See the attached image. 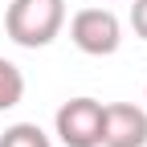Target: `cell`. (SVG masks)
Wrapping results in <instances>:
<instances>
[{"mask_svg":"<svg viewBox=\"0 0 147 147\" xmlns=\"http://www.w3.org/2000/svg\"><path fill=\"white\" fill-rule=\"evenodd\" d=\"M65 25V0H12L4 12V33L21 49H45Z\"/></svg>","mask_w":147,"mask_h":147,"instance_id":"cell-1","label":"cell"},{"mask_svg":"<svg viewBox=\"0 0 147 147\" xmlns=\"http://www.w3.org/2000/svg\"><path fill=\"white\" fill-rule=\"evenodd\" d=\"M69 41L90 57H110L123 45V25L110 8H78L69 16Z\"/></svg>","mask_w":147,"mask_h":147,"instance_id":"cell-2","label":"cell"},{"mask_svg":"<svg viewBox=\"0 0 147 147\" xmlns=\"http://www.w3.org/2000/svg\"><path fill=\"white\" fill-rule=\"evenodd\" d=\"M53 127H57V139L65 147H102V102L69 98V102H61Z\"/></svg>","mask_w":147,"mask_h":147,"instance_id":"cell-3","label":"cell"},{"mask_svg":"<svg viewBox=\"0 0 147 147\" xmlns=\"http://www.w3.org/2000/svg\"><path fill=\"white\" fill-rule=\"evenodd\" d=\"M102 147H147V110L135 102H106Z\"/></svg>","mask_w":147,"mask_h":147,"instance_id":"cell-4","label":"cell"},{"mask_svg":"<svg viewBox=\"0 0 147 147\" xmlns=\"http://www.w3.org/2000/svg\"><path fill=\"white\" fill-rule=\"evenodd\" d=\"M21 98H25V74L8 57H0V110H12Z\"/></svg>","mask_w":147,"mask_h":147,"instance_id":"cell-5","label":"cell"},{"mask_svg":"<svg viewBox=\"0 0 147 147\" xmlns=\"http://www.w3.org/2000/svg\"><path fill=\"white\" fill-rule=\"evenodd\" d=\"M0 147H53V143H49V135L37 123H12L0 135Z\"/></svg>","mask_w":147,"mask_h":147,"instance_id":"cell-6","label":"cell"},{"mask_svg":"<svg viewBox=\"0 0 147 147\" xmlns=\"http://www.w3.org/2000/svg\"><path fill=\"white\" fill-rule=\"evenodd\" d=\"M131 29H135V37L147 41V0H135L131 4Z\"/></svg>","mask_w":147,"mask_h":147,"instance_id":"cell-7","label":"cell"}]
</instances>
